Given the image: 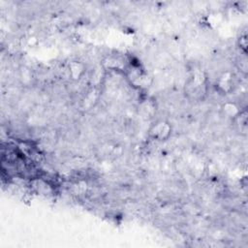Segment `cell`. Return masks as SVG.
Wrapping results in <instances>:
<instances>
[{
  "mask_svg": "<svg viewBox=\"0 0 248 248\" xmlns=\"http://www.w3.org/2000/svg\"><path fill=\"white\" fill-rule=\"evenodd\" d=\"M171 133V126L166 120H159L154 123L149 131L148 135L156 140H166Z\"/></svg>",
  "mask_w": 248,
  "mask_h": 248,
  "instance_id": "obj_1",
  "label": "cell"
}]
</instances>
